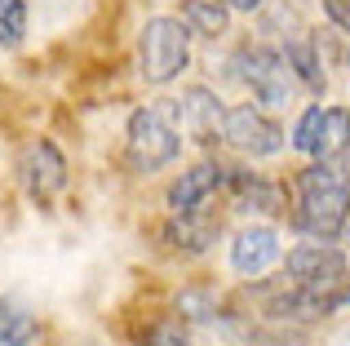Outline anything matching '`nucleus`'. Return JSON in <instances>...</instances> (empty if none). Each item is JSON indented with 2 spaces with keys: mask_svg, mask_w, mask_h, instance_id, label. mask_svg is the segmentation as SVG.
I'll use <instances>...</instances> for the list:
<instances>
[{
  "mask_svg": "<svg viewBox=\"0 0 350 346\" xmlns=\"http://www.w3.org/2000/svg\"><path fill=\"white\" fill-rule=\"evenodd\" d=\"M350 182L337 160H306L288 182V222L301 240H342Z\"/></svg>",
  "mask_w": 350,
  "mask_h": 346,
  "instance_id": "obj_1",
  "label": "nucleus"
},
{
  "mask_svg": "<svg viewBox=\"0 0 350 346\" xmlns=\"http://www.w3.org/2000/svg\"><path fill=\"white\" fill-rule=\"evenodd\" d=\"M124 156L133 165V173H160L182 156V129H178V116H173V98L129 111Z\"/></svg>",
  "mask_w": 350,
  "mask_h": 346,
  "instance_id": "obj_2",
  "label": "nucleus"
},
{
  "mask_svg": "<svg viewBox=\"0 0 350 346\" xmlns=\"http://www.w3.org/2000/svg\"><path fill=\"white\" fill-rule=\"evenodd\" d=\"M231 76L253 94V103L262 107V111H284V107H293V98H297V80H293L280 44L244 40L231 53Z\"/></svg>",
  "mask_w": 350,
  "mask_h": 346,
  "instance_id": "obj_3",
  "label": "nucleus"
},
{
  "mask_svg": "<svg viewBox=\"0 0 350 346\" xmlns=\"http://www.w3.org/2000/svg\"><path fill=\"white\" fill-rule=\"evenodd\" d=\"M191 67V27L173 14H155L137 31V76L146 85H173Z\"/></svg>",
  "mask_w": 350,
  "mask_h": 346,
  "instance_id": "obj_4",
  "label": "nucleus"
},
{
  "mask_svg": "<svg viewBox=\"0 0 350 346\" xmlns=\"http://www.w3.org/2000/svg\"><path fill=\"white\" fill-rule=\"evenodd\" d=\"M222 142L248 160H271L288 147V133L271 111H262L257 103H235L222 116Z\"/></svg>",
  "mask_w": 350,
  "mask_h": 346,
  "instance_id": "obj_5",
  "label": "nucleus"
},
{
  "mask_svg": "<svg viewBox=\"0 0 350 346\" xmlns=\"http://www.w3.org/2000/svg\"><path fill=\"white\" fill-rule=\"evenodd\" d=\"M18 182L23 191L36 200V204H49L58 191H67L71 182V169H67V156L58 151L53 138H27L23 151H18Z\"/></svg>",
  "mask_w": 350,
  "mask_h": 346,
  "instance_id": "obj_6",
  "label": "nucleus"
},
{
  "mask_svg": "<svg viewBox=\"0 0 350 346\" xmlns=\"http://www.w3.org/2000/svg\"><path fill=\"white\" fill-rule=\"evenodd\" d=\"M226 200L235 213L253 217H288V187L257 169H226Z\"/></svg>",
  "mask_w": 350,
  "mask_h": 346,
  "instance_id": "obj_7",
  "label": "nucleus"
},
{
  "mask_svg": "<svg viewBox=\"0 0 350 346\" xmlns=\"http://www.w3.org/2000/svg\"><path fill=\"white\" fill-rule=\"evenodd\" d=\"M284 262V235L271 222H248L231 235V271L239 280H262Z\"/></svg>",
  "mask_w": 350,
  "mask_h": 346,
  "instance_id": "obj_8",
  "label": "nucleus"
},
{
  "mask_svg": "<svg viewBox=\"0 0 350 346\" xmlns=\"http://www.w3.org/2000/svg\"><path fill=\"white\" fill-rule=\"evenodd\" d=\"M226 182V165L213 156L196 160V165H187L178 173V178L169 182V191H164V204H169V217H182V213H196V209L213 204V196L222 191Z\"/></svg>",
  "mask_w": 350,
  "mask_h": 346,
  "instance_id": "obj_9",
  "label": "nucleus"
},
{
  "mask_svg": "<svg viewBox=\"0 0 350 346\" xmlns=\"http://www.w3.org/2000/svg\"><path fill=\"white\" fill-rule=\"evenodd\" d=\"M173 116H178V129L191 133L196 142H222L226 103L217 98V89L187 85V89H182V98H173Z\"/></svg>",
  "mask_w": 350,
  "mask_h": 346,
  "instance_id": "obj_10",
  "label": "nucleus"
},
{
  "mask_svg": "<svg viewBox=\"0 0 350 346\" xmlns=\"http://www.w3.org/2000/svg\"><path fill=\"white\" fill-rule=\"evenodd\" d=\"M280 53H284V62H288L297 89H306L310 98H324V94H328V76H324V36L297 31V36H288V40L280 44Z\"/></svg>",
  "mask_w": 350,
  "mask_h": 346,
  "instance_id": "obj_11",
  "label": "nucleus"
},
{
  "mask_svg": "<svg viewBox=\"0 0 350 346\" xmlns=\"http://www.w3.org/2000/svg\"><path fill=\"white\" fill-rule=\"evenodd\" d=\"M217 235H222V213H213L208 204L196 209V213L169 217V226H164V240L178 253H208L217 244Z\"/></svg>",
  "mask_w": 350,
  "mask_h": 346,
  "instance_id": "obj_12",
  "label": "nucleus"
},
{
  "mask_svg": "<svg viewBox=\"0 0 350 346\" xmlns=\"http://www.w3.org/2000/svg\"><path fill=\"white\" fill-rule=\"evenodd\" d=\"M40 338H44L40 315L14 297H0V346H40Z\"/></svg>",
  "mask_w": 350,
  "mask_h": 346,
  "instance_id": "obj_13",
  "label": "nucleus"
},
{
  "mask_svg": "<svg viewBox=\"0 0 350 346\" xmlns=\"http://www.w3.org/2000/svg\"><path fill=\"white\" fill-rule=\"evenodd\" d=\"M178 18L191 27V36H208V40H222L231 31V9L222 0H182Z\"/></svg>",
  "mask_w": 350,
  "mask_h": 346,
  "instance_id": "obj_14",
  "label": "nucleus"
},
{
  "mask_svg": "<svg viewBox=\"0 0 350 346\" xmlns=\"http://www.w3.org/2000/svg\"><path fill=\"white\" fill-rule=\"evenodd\" d=\"M324 116H328L324 103H310V107H301V111H297L293 133H288V147L297 151V156L319 160V147H324Z\"/></svg>",
  "mask_w": 350,
  "mask_h": 346,
  "instance_id": "obj_15",
  "label": "nucleus"
},
{
  "mask_svg": "<svg viewBox=\"0 0 350 346\" xmlns=\"http://www.w3.org/2000/svg\"><path fill=\"white\" fill-rule=\"evenodd\" d=\"M178 320L182 324H213L222 320V297L208 284H191L178 293Z\"/></svg>",
  "mask_w": 350,
  "mask_h": 346,
  "instance_id": "obj_16",
  "label": "nucleus"
},
{
  "mask_svg": "<svg viewBox=\"0 0 350 346\" xmlns=\"http://www.w3.org/2000/svg\"><path fill=\"white\" fill-rule=\"evenodd\" d=\"M27 23H31L27 0H0V49H18L27 40Z\"/></svg>",
  "mask_w": 350,
  "mask_h": 346,
  "instance_id": "obj_17",
  "label": "nucleus"
},
{
  "mask_svg": "<svg viewBox=\"0 0 350 346\" xmlns=\"http://www.w3.org/2000/svg\"><path fill=\"white\" fill-rule=\"evenodd\" d=\"M137 346H196V338H191V329L178 315H160V320L146 324V333L137 338Z\"/></svg>",
  "mask_w": 350,
  "mask_h": 346,
  "instance_id": "obj_18",
  "label": "nucleus"
},
{
  "mask_svg": "<svg viewBox=\"0 0 350 346\" xmlns=\"http://www.w3.org/2000/svg\"><path fill=\"white\" fill-rule=\"evenodd\" d=\"M222 5L231 9V14H262L271 0H222Z\"/></svg>",
  "mask_w": 350,
  "mask_h": 346,
  "instance_id": "obj_19",
  "label": "nucleus"
},
{
  "mask_svg": "<svg viewBox=\"0 0 350 346\" xmlns=\"http://www.w3.org/2000/svg\"><path fill=\"white\" fill-rule=\"evenodd\" d=\"M337 165H342V173H346V182H350V142H346V151H342V160H337Z\"/></svg>",
  "mask_w": 350,
  "mask_h": 346,
  "instance_id": "obj_20",
  "label": "nucleus"
},
{
  "mask_svg": "<svg viewBox=\"0 0 350 346\" xmlns=\"http://www.w3.org/2000/svg\"><path fill=\"white\" fill-rule=\"evenodd\" d=\"M342 240H346V244H350V217H346V231H342Z\"/></svg>",
  "mask_w": 350,
  "mask_h": 346,
  "instance_id": "obj_21",
  "label": "nucleus"
}]
</instances>
